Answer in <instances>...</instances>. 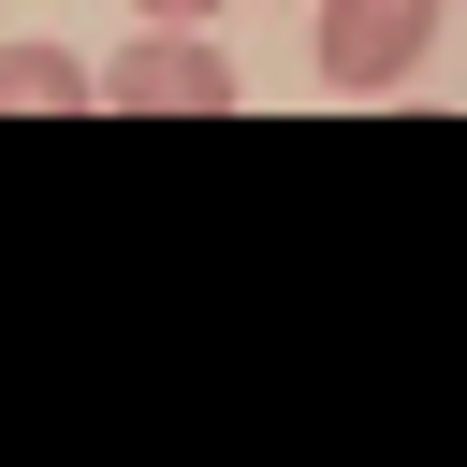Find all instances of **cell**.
Listing matches in <instances>:
<instances>
[{"label":"cell","mask_w":467,"mask_h":467,"mask_svg":"<svg viewBox=\"0 0 467 467\" xmlns=\"http://www.w3.org/2000/svg\"><path fill=\"white\" fill-rule=\"evenodd\" d=\"M88 102H102L88 58H58V44H0V117H88Z\"/></svg>","instance_id":"cell-3"},{"label":"cell","mask_w":467,"mask_h":467,"mask_svg":"<svg viewBox=\"0 0 467 467\" xmlns=\"http://www.w3.org/2000/svg\"><path fill=\"white\" fill-rule=\"evenodd\" d=\"M102 102H117V117H234V58H219L204 29H146V44H117Z\"/></svg>","instance_id":"cell-2"},{"label":"cell","mask_w":467,"mask_h":467,"mask_svg":"<svg viewBox=\"0 0 467 467\" xmlns=\"http://www.w3.org/2000/svg\"><path fill=\"white\" fill-rule=\"evenodd\" d=\"M423 44H438V0H321V15H306L321 88H409Z\"/></svg>","instance_id":"cell-1"},{"label":"cell","mask_w":467,"mask_h":467,"mask_svg":"<svg viewBox=\"0 0 467 467\" xmlns=\"http://www.w3.org/2000/svg\"><path fill=\"white\" fill-rule=\"evenodd\" d=\"M204 15H219V0H146V29H204Z\"/></svg>","instance_id":"cell-4"}]
</instances>
